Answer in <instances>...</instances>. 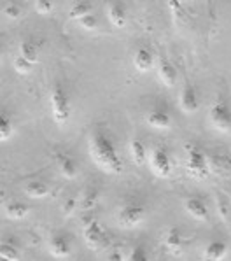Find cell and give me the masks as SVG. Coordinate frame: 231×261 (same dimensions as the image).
<instances>
[{
	"instance_id": "obj_1",
	"label": "cell",
	"mask_w": 231,
	"mask_h": 261,
	"mask_svg": "<svg viewBox=\"0 0 231 261\" xmlns=\"http://www.w3.org/2000/svg\"><path fill=\"white\" fill-rule=\"evenodd\" d=\"M88 149H90V156L93 160V163L98 168H102L103 172L114 175L123 172V160L119 158L112 140L107 137L102 130H95L91 134Z\"/></svg>"
},
{
	"instance_id": "obj_2",
	"label": "cell",
	"mask_w": 231,
	"mask_h": 261,
	"mask_svg": "<svg viewBox=\"0 0 231 261\" xmlns=\"http://www.w3.org/2000/svg\"><path fill=\"white\" fill-rule=\"evenodd\" d=\"M186 170L191 177L203 180L209 177L210 174V165H209V158L205 156V152L194 146L186 147Z\"/></svg>"
},
{
	"instance_id": "obj_3",
	"label": "cell",
	"mask_w": 231,
	"mask_h": 261,
	"mask_svg": "<svg viewBox=\"0 0 231 261\" xmlns=\"http://www.w3.org/2000/svg\"><path fill=\"white\" fill-rule=\"evenodd\" d=\"M51 114H53L54 123L60 124V126L69 121L70 114H72L69 96L60 86H54L53 91H51Z\"/></svg>"
},
{
	"instance_id": "obj_4",
	"label": "cell",
	"mask_w": 231,
	"mask_h": 261,
	"mask_svg": "<svg viewBox=\"0 0 231 261\" xmlns=\"http://www.w3.org/2000/svg\"><path fill=\"white\" fill-rule=\"evenodd\" d=\"M210 123L221 134H229L231 132V109L228 107V103L222 102V100H217V102L212 103L210 107Z\"/></svg>"
},
{
	"instance_id": "obj_5",
	"label": "cell",
	"mask_w": 231,
	"mask_h": 261,
	"mask_svg": "<svg viewBox=\"0 0 231 261\" xmlns=\"http://www.w3.org/2000/svg\"><path fill=\"white\" fill-rule=\"evenodd\" d=\"M149 165L156 177L166 179L172 175V160H170L168 152L163 149V147H154V149L151 151Z\"/></svg>"
},
{
	"instance_id": "obj_6",
	"label": "cell",
	"mask_w": 231,
	"mask_h": 261,
	"mask_svg": "<svg viewBox=\"0 0 231 261\" xmlns=\"http://www.w3.org/2000/svg\"><path fill=\"white\" fill-rule=\"evenodd\" d=\"M146 218V208L140 205V203H128L119 211L118 214V223L121 228H135L144 221Z\"/></svg>"
},
{
	"instance_id": "obj_7",
	"label": "cell",
	"mask_w": 231,
	"mask_h": 261,
	"mask_svg": "<svg viewBox=\"0 0 231 261\" xmlns=\"http://www.w3.org/2000/svg\"><path fill=\"white\" fill-rule=\"evenodd\" d=\"M82 239H84L86 246L90 249H93V251L102 249L103 246H105V242H107L105 230H103L102 224L98 223V221H95V219H91L90 223L84 226V230H82Z\"/></svg>"
},
{
	"instance_id": "obj_8",
	"label": "cell",
	"mask_w": 231,
	"mask_h": 261,
	"mask_svg": "<svg viewBox=\"0 0 231 261\" xmlns=\"http://www.w3.org/2000/svg\"><path fill=\"white\" fill-rule=\"evenodd\" d=\"M179 106L181 109L186 112V114H193L200 109V100H198V93L191 84H186L181 91V96H179Z\"/></svg>"
},
{
	"instance_id": "obj_9",
	"label": "cell",
	"mask_w": 231,
	"mask_h": 261,
	"mask_svg": "<svg viewBox=\"0 0 231 261\" xmlns=\"http://www.w3.org/2000/svg\"><path fill=\"white\" fill-rule=\"evenodd\" d=\"M228 254V246L222 240H212L210 244H207V247L203 249L201 259L203 261H222Z\"/></svg>"
},
{
	"instance_id": "obj_10",
	"label": "cell",
	"mask_w": 231,
	"mask_h": 261,
	"mask_svg": "<svg viewBox=\"0 0 231 261\" xmlns=\"http://www.w3.org/2000/svg\"><path fill=\"white\" fill-rule=\"evenodd\" d=\"M146 123L149 126L156 128V130H168L172 126V118L166 111L163 109H154L146 116Z\"/></svg>"
},
{
	"instance_id": "obj_11",
	"label": "cell",
	"mask_w": 231,
	"mask_h": 261,
	"mask_svg": "<svg viewBox=\"0 0 231 261\" xmlns=\"http://www.w3.org/2000/svg\"><path fill=\"white\" fill-rule=\"evenodd\" d=\"M165 246L166 251L174 256H179L184 249V237H182L179 228H170L165 235Z\"/></svg>"
},
{
	"instance_id": "obj_12",
	"label": "cell",
	"mask_w": 231,
	"mask_h": 261,
	"mask_svg": "<svg viewBox=\"0 0 231 261\" xmlns=\"http://www.w3.org/2000/svg\"><path fill=\"white\" fill-rule=\"evenodd\" d=\"M47 249L49 252L54 256L56 259H65L70 256L72 252V247H70V242L65 239V237H53L47 244Z\"/></svg>"
},
{
	"instance_id": "obj_13",
	"label": "cell",
	"mask_w": 231,
	"mask_h": 261,
	"mask_svg": "<svg viewBox=\"0 0 231 261\" xmlns=\"http://www.w3.org/2000/svg\"><path fill=\"white\" fill-rule=\"evenodd\" d=\"M186 212L196 221H207L209 219V208L203 203V200L200 198H188L184 202Z\"/></svg>"
},
{
	"instance_id": "obj_14",
	"label": "cell",
	"mask_w": 231,
	"mask_h": 261,
	"mask_svg": "<svg viewBox=\"0 0 231 261\" xmlns=\"http://www.w3.org/2000/svg\"><path fill=\"white\" fill-rule=\"evenodd\" d=\"M158 77L166 88H174L177 84V70L168 60H161L158 67Z\"/></svg>"
},
{
	"instance_id": "obj_15",
	"label": "cell",
	"mask_w": 231,
	"mask_h": 261,
	"mask_svg": "<svg viewBox=\"0 0 231 261\" xmlns=\"http://www.w3.org/2000/svg\"><path fill=\"white\" fill-rule=\"evenodd\" d=\"M56 165H58V170L62 172L63 177L67 179H75L77 177V163L74 162L70 156H65V154H58L56 156Z\"/></svg>"
},
{
	"instance_id": "obj_16",
	"label": "cell",
	"mask_w": 231,
	"mask_h": 261,
	"mask_svg": "<svg viewBox=\"0 0 231 261\" xmlns=\"http://www.w3.org/2000/svg\"><path fill=\"white\" fill-rule=\"evenodd\" d=\"M133 65L135 69L138 72H149L153 69L154 65V58H153V53L146 47H140V49L135 53V58H133Z\"/></svg>"
},
{
	"instance_id": "obj_17",
	"label": "cell",
	"mask_w": 231,
	"mask_h": 261,
	"mask_svg": "<svg viewBox=\"0 0 231 261\" xmlns=\"http://www.w3.org/2000/svg\"><path fill=\"white\" fill-rule=\"evenodd\" d=\"M23 190H25V193L30 198H44V196L49 195L47 184L41 182V180H30V182H26L25 186H23Z\"/></svg>"
},
{
	"instance_id": "obj_18",
	"label": "cell",
	"mask_w": 231,
	"mask_h": 261,
	"mask_svg": "<svg viewBox=\"0 0 231 261\" xmlns=\"http://www.w3.org/2000/svg\"><path fill=\"white\" fill-rule=\"evenodd\" d=\"M107 14H109L110 23H112L115 28H123L126 25V11L121 4H112V6L109 7V11H107Z\"/></svg>"
},
{
	"instance_id": "obj_19",
	"label": "cell",
	"mask_w": 231,
	"mask_h": 261,
	"mask_svg": "<svg viewBox=\"0 0 231 261\" xmlns=\"http://www.w3.org/2000/svg\"><path fill=\"white\" fill-rule=\"evenodd\" d=\"M28 212H30L28 205L23 202H9L6 205V216L11 219H23L28 216Z\"/></svg>"
},
{
	"instance_id": "obj_20",
	"label": "cell",
	"mask_w": 231,
	"mask_h": 261,
	"mask_svg": "<svg viewBox=\"0 0 231 261\" xmlns=\"http://www.w3.org/2000/svg\"><path fill=\"white\" fill-rule=\"evenodd\" d=\"M130 154L131 158H133V162L137 163V165H144L147 162V149L146 146L140 142V140L133 139L130 142Z\"/></svg>"
},
{
	"instance_id": "obj_21",
	"label": "cell",
	"mask_w": 231,
	"mask_h": 261,
	"mask_svg": "<svg viewBox=\"0 0 231 261\" xmlns=\"http://www.w3.org/2000/svg\"><path fill=\"white\" fill-rule=\"evenodd\" d=\"M19 56L23 60H26L32 65L39 62V49L34 42H21L19 44Z\"/></svg>"
},
{
	"instance_id": "obj_22",
	"label": "cell",
	"mask_w": 231,
	"mask_h": 261,
	"mask_svg": "<svg viewBox=\"0 0 231 261\" xmlns=\"http://www.w3.org/2000/svg\"><path fill=\"white\" fill-rule=\"evenodd\" d=\"M88 14H93V6H91V4H88V2L74 4L72 9L69 11V18L72 19V21H79V19H82Z\"/></svg>"
},
{
	"instance_id": "obj_23",
	"label": "cell",
	"mask_w": 231,
	"mask_h": 261,
	"mask_svg": "<svg viewBox=\"0 0 231 261\" xmlns=\"http://www.w3.org/2000/svg\"><path fill=\"white\" fill-rule=\"evenodd\" d=\"M13 135V121L6 112L0 111V142H6Z\"/></svg>"
},
{
	"instance_id": "obj_24",
	"label": "cell",
	"mask_w": 231,
	"mask_h": 261,
	"mask_svg": "<svg viewBox=\"0 0 231 261\" xmlns=\"http://www.w3.org/2000/svg\"><path fill=\"white\" fill-rule=\"evenodd\" d=\"M210 170L216 172H231V160L228 156H214L209 160Z\"/></svg>"
},
{
	"instance_id": "obj_25",
	"label": "cell",
	"mask_w": 231,
	"mask_h": 261,
	"mask_svg": "<svg viewBox=\"0 0 231 261\" xmlns=\"http://www.w3.org/2000/svg\"><path fill=\"white\" fill-rule=\"evenodd\" d=\"M0 258L6 261H19V251L16 249L13 244L7 242H0Z\"/></svg>"
},
{
	"instance_id": "obj_26",
	"label": "cell",
	"mask_w": 231,
	"mask_h": 261,
	"mask_svg": "<svg viewBox=\"0 0 231 261\" xmlns=\"http://www.w3.org/2000/svg\"><path fill=\"white\" fill-rule=\"evenodd\" d=\"M98 202V191L97 190H90L84 196L81 198V203H79V208L81 211H91Z\"/></svg>"
},
{
	"instance_id": "obj_27",
	"label": "cell",
	"mask_w": 231,
	"mask_h": 261,
	"mask_svg": "<svg viewBox=\"0 0 231 261\" xmlns=\"http://www.w3.org/2000/svg\"><path fill=\"white\" fill-rule=\"evenodd\" d=\"M14 70L18 72V74H21V75H28L30 72L34 70V65L26 62V60H23L21 56L18 55L14 58Z\"/></svg>"
},
{
	"instance_id": "obj_28",
	"label": "cell",
	"mask_w": 231,
	"mask_h": 261,
	"mask_svg": "<svg viewBox=\"0 0 231 261\" xmlns=\"http://www.w3.org/2000/svg\"><path fill=\"white\" fill-rule=\"evenodd\" d=\"M126 261H149V256H147V251L142 244H138L137 247H133V251L130 252L128 259Z\"/></svg>"
},
{
	"instance_id": "obj_29",
	"label": "cell",
	"mask_w": 231,
	"mask_h": 261,
	"mask_svg": "<svg viewBox=\"0 0 231 261\" xmlns=\"http://www.w3.org/2000/svg\"><path fill=\"white\" fill-rule=\"evenodd\" d=\"M34 7L39 14H44V16L51 14L54 11V4L51 2V0H37V2H34Z\"/></svg>"
},
{
	"instance_id": "obj_30",
	"label": "cell",
	"mask_w": 231,
	"mask_h": 261,
	"mask_svg": "<svg viewBox=\"0 0 231 261\" xmlns=\"http://www.w3.org/2000/svg\"><path fill=\"white\" fill-rule=\"evenodd\" d=\"M79 25H81V28H84V30L88 32H93L98 28V19L95 14H88L84 16L82 19H79Z\"/></svg>"
},
{
	"instance_id": "obj_31",
	"label": "cell",
	"mask_w": 231,
	"mask_h": 261,
	"mask_svg": "<svg viewBox=\"0 0 231 261\" xmlns=\"http://www.w3.org/2000/svg\"><path fill=\"white\" fill-rule=\"evenodd\" d=\"M4 14L9 19H18L19 16H21V7H19L18 4H7V6L4 7Z\"/></svg>"
},
{
	"instance_id": "obj_32",
	"label": "cell",
	"mask_w": 231,
	"mask_h": 261,
	"mask_svg": "<svg viewBox=\"0 0 231 261\" xmlns=\"http://www.w3.org/2000/svg\"><path fill=\"white\" fill-rule=\"evenodd\" d=\"M166 4H168V9L172 11L174 16H175V18H177V19L184 16V9H182V6H181V4H179V2H175V0H168V2H166Z\"/></svg>"
},
{
	"instance_id": "obj_33",
	"label": "cell",
	"mask_w": 231,
	"mask_h": 261,
	"mask_svg": "<svg viewBox=\"0 0 231 261\" xmlns=\"http://www.w3.org/2000/svg\"><path fill=\"white\" fill-rule=\"evenodd\" d=\"M75 205H77V203H75V200H69V203H65V205H63V212H65V214H72Z\"/></svg>"
},
{
	"instance_id": "obj_34",
	"label": "cell",
	"mask_w": 231,
	"mask_h": 261,
	"mask_svg": "<svg viewBox=\"0 0 231 261\" xmlns=\"http://www.w3.org/2000/svg\"><path fill=\"white\" fill-rule=\"evenodd\" d=\"M109 261H123V256L119 254L118 251H115V252H112V254L109 256Z\"/></svg>"
},
{
	"instance_id": "obj_35",
	"label": "cell",
	"mask_w": 231,
	"mask_h": 261,
	"mask_svg": "<svg viewBox=\"0 0 231 261\" xmlns=\"http://www.w3.org/2000/svg\"><path fill=\"white\" fill-rule=\"evenodd\" d=\"M0 261H6V259H2V258H0Z\"/></svg>"
}]
</instances>
